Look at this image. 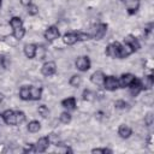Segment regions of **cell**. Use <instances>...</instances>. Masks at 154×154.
<instances>
[{
    "label": "cell",
    "mask_w": 154,
    "mask_h": 154,
    "mask_svg": "<svg viewBox=\"0 0 154 154\" xmlns=\"http://www.w3.org/2000/svg\"><path fill=\"white\" fill-rule=\"evenodd\" d=\"M135 79H136V76L132 75V73H124V75H122L118 78V81H119V88H129Z\"/></svg>",
    "instance_id": "5b68a950"
},
{
    "label": "cell",
    "mask_w": 154,
    "mask_h": 154,
    "mask_svg": "<svg viewBox=\"0 0 154 154\" xmlns=\"http://www.w3.org/2000/svg\"><path fill=\"white\" fill-rule=\"evenodd\" d=\"M42 96V89L40 87H30V100H40Z\"/></svg>",
    "instance_id": "ffe728a7"
},
{
    "label": "cell",
    "mask_w": 154,
    "mask_h": 154,
    "mask_svg": "<svg viewBox=\"0 0 154 154\" xmlns=\"http://www.w3.org/2000/svg\"><path fill=\"white\" fill-rule=\"evenodd\" d=\"M35 52H36V45L34 43H26L24 46V54L26 58L32 59L35 58Z\"/></svg>",
    "instance_id": "ac0fdd59"
},
{
    "label": "cell",
    "mask_w": 154,
    "mask_h": 154,
    "mask_svg": "<svg viewBox=\"0 0 154 154\" xmlns=\"http://www.w3.org/2000/svg\"><path fill=\"white\" fill-rule=\"evenodd\" d=\"M40 129H41L40 122H37V120H31V122H29V124H28V131H29V132L35 134V132H38Z\"/></svg>",
    "instance_id": "7402d4cb"
},
{
    "label": "cell",
    "mask_w": 154,
    "mask_h": 154,
    "mask_svg": "<svg viewBox=\"0 0 154 154\" xmlns=\"http://www.w3.org/2000/svg\"><path fill=\"white\" fill-rule=\"evenodd\" d=\"M46 54V49L42 46H36V52H35V57H37V59H43Z\"/></svg>",
    "instance_id": "4dcf8cb0"
},
{
    "label": "cell",
    "mask_w": 154,
    "mask_h": 154,
    "mask_svg": "<svg viewBox=\"0 0 154 154\" xmlns=\"http://www.w3.org/2000/svg\"><path fill=\"white\" fill-rule=\"evenodd\" d=\"M23 152H24V153H28V152H36V150H35V144H32V143H26L25 147L23 148Z\"/></svg>",
    "instance_id": "d590c367"
},
{
    "label": "cell",
    "mask_w": 154,
    "mask_h": 154,
    "mask_svg": "<svg viewBox=\"0 0 154 154\" xmlns=\"http://www.w3.org/2000/svg\"><path fill=\"white\" fill-rule=\"evenodd\" d=\"M132 53H134L132 48H131L129 45L123 43V45H120V48H119V55H118V58L124 59V58H128V57H129L130 54H132Z\"/></svg>",
    "instance_id": "4fadbf2b"
},
{
    "label": "cell",
    "mask_w": 154,
    "mask_h": 154,
    "mask_svg": "<svg viewBox=\"0 0 154 154\" xmlns=\"http://www.w3.org/2000/svg\"><path fill=\"white\" fill-rule=\"evenodd\" d=\"M19 97L24 101L26 100H30V87L28 85H24L19 89Z\"/></svg>",
    "instance_id": "44dd1931"
},
{
    "label": "cell",
    "mask_w": 154,
    "mask_h": 154,
    "mask_svg": "<svg viewBox=\"0 0 154 154\" xmlns=\"http://www.w3.org/2000/svg\"><path fill=\"white\" fill-rule=\"evenodd\" d=\"M59 119H60V122H61L63 124H69V123L71 122L72 117H71V114H70L67 111H65V112H63V113L60 114Z\"/></svg>",
    "instance_id": "83f0119b"
},
{
    "label": "cell",
    "mask_w": 154,
    "mask_h": 154,
    "mask_svg": "<svg viewBox=\"0 0 154 154\" xmlns=\"http://www.w3.org/2000/svg\"><path fill=\"white\" fill-rule=\"evenodd\" d=\"M26 11L30 16H36L38 13V7L35 4H30L29 6H26Z\"/></svg>",
    "instance_id": "f1b7e54d"
},
{
    "label": "cell",
    "mask_w": 154,
    "mask_h": 154,
    "mask_svg": "<svg viewBox=\"0 0 154 154\" xmlns=\"http://www.w3.org/2000/svg\"><path fill=\"white\" fill-rule=\"evenodd\" d=\"M153 83H154V79H153V75H148V76H144L143 79H140V84H141V88L142 90H148L153 87Z\"/></svg>",
    "instance_id": "7c38bea8"
},
{
    "label": "cell",
    "mask_w": 154,
    "mask_h": 154,
    "mask_svg": "<svg viewBox=\"0 0 154 154\" xmlns=\"http://www.w3.org/2000/svg\"><path fill=\"white\" fill-rule=\"evenodd\" d=\"M37 112H38V114H40L42 118H47V117L49 116V109H48V107H47L46 105H40V106L37 107Z\"/></svg>",
    "instance_id": "484cf974"
},
{
    "label": "cell",
    "mask_w": 154,
    "mask_h": 154,
    "mask_svg": "<svg viewBox=\"0 0 154 154\" xmlns=\"http://www.w3.org/2000/svg\"><path fill=\"white\" fill-rule=\"evenodd\" d=\"M129 89H130V94H131L132 96H137V95L142 91V88H141V84H140V79L136 78V79L132 82V84L129 87Z\"/></svg>",
    "instance_id": "d6986e66"
},
{
    "label": "cell",
    "mask_w": 154,
    "mask_h": 154,
    "mask_svg": "<svg viewBox=\"0 0 154 154\" xmlns=\"http://www.w3.org/2000/svg\"><path fill=\"white\" fill-rule=\"evenodd\" d=\"M106 32H107V24H105V23H99V24H96V25L94 26L91 37H93L94 40H101V38L106 35Z\"/></svg>",
    "instance_id": "7a4b0ae2"
},
{
    "label": "cell",
    "mask_w": 154,
    "mask_h": 154,
    "mask_svg": "<svg viewBox=\"0 0 154 154\" xmlns=\"http://www.w3.org/2000/svg\"><path fill=\"white\" fill-rule=\"evenodd\" d=\"M91 153H112V150L107 148H94L91 149Z\"/></svg>",
    "instance_id": "8d00e7d4"
},
{
    "label": "cell",
    "mask_w": 154,
    "mask_h": 154,
    "mask_svg": "<svg viewBox=\"0 0 154 154\" xmlns=\"http://www.w3.org/2000/svg\"><path fill=\"white\" fill-rule=\"evenodd\" d=\"M1 116H2V120L7 125H17V123H16V112L14 111L6 109Z\"/></svg>",
    "instance_id": "ba28073f"
},
{
    "label": "cell",
    "mask_w": 154,
    "mask_h": 154,
    "mask_svg": "<svg viewBox=\"0 0 154 154\" xmlns=\"http://www.w3.org/2000/svg\"><path fill=\"white\" fill-rule=\"evenodd\" d=\"M75 65H76L77 70H79V71H82V72H85V71H88V70L90 69V60H89L88 57L82 55V57H78V58H77Z\"/></svg>",
    "instance_id": "3957f363"
},
{
    "label": "cell",
    "mask_w": 154,
    "mask_h": 154,
    "mask_svg": "<svg viewBox=\"0 0 154 154\" xmlns=\"http://www.w3.org/2000/svg\"><path fill=\"white\" fill-rule=\"evenodd\" d=\"M140 8V0H130L126 2V10L129 14H135Z\"/></svg>",
    "instance_id": "2e32d148"
},
{
    "label": "cell",
    "mask_w": 154,
    "mask_h": 154,
    "mask_svg": "<svg viewBox=\"0 0 154 154\" xmlns=\"http://www.w3.org/2000/svg\"><path fill=\"white\" fill-rule=\"evenodd\" d=\"M105 73L102 71H95L91 76H90V81L93 84L97 85V87H102L103 84V81H105Z\"/></svg>",
    "instance_id": "30bf717a"
},
{
    "label": "cell",
    "mask_w": 154,
    "mask_h": 154,
    "mask_svg": "<svg viewBox=\"0 0 154 154\" xmlns=\"http://www.w3.org/2000/svg\"><path fill=\"white\" fill-rule=\"evenodd\" d=\"M1 4H2V0H0V7H1Z\"/></svg>",
    "instance_id": "b9f144b4"
},
{
    "label": "cell",
    "mask_w": 154,
    "mask_h": 154,
    "mask_svg": "<svg viewBox=\"0 0 154 154\" xmlns=\"http://www.w3.org/2000/svg\"><path fill=\"white\" fill-rule=\"evenodd\" d=\"M114 106H116V108H118V109H125V108L128 107V103H126L124 100H117V101L114 102Z\"/></svg>",
    "instance_id": "836d02e7"
},
{
    "label": "cell",
    "mask_w": 154,
    "mask_h": 154,
    "mask_svg": "<svg viewBox=\"0 0 154 154\" xmlns=\"http://www.w3.org/2000/svg\"><path fill=\"white\" fill-rule=\"evenodd\" d=\"M10 26H11L12 29H17V28L23 26V20H22V18H19V17H12L11 20H10Z\"/></svg>",
    "instance_id": "cb8c5ba5"
},
{
    "label": "cell",
    "mask_w": 154,
    "mask_h": 154,
    "mask_svg": "<svg viewBox=\"0 0 154 154\" xmlns=\"http://www.w3.org/2000/svg\"><path fill=\"white\" fill-rule=\"evenodd\" d=\"M0 58H1V59H0V60H1V65H2L5 69H7V67H8V64H10L8 58H7V57H0Z\"/></svg>",
    "instance_id": "74e56055"
},
{
    "label": "cell",
    "mask_w": 154,
    "mask_h": 154,
    "mask_svg": "<svg viewBox=\"0 0 154 154\" xmlns=\"http://www.w3.org/2000/svg\"><path fill=\"white\" fill-rule=\"evenodd\" d=\"M5 42L7 43V45H10V46H17V43H18V40L13 36V35H7L6 37H5Z\"/></svg>",
    "instance_id": "1f68e13d"
},
{
    "label": "cell",
    "mask_w": 154,
    "mask_h": 154,
    "mask_svg": "<svg viewBox=\"0 0 154 154\" xmlns=\"http://www.w3.org/2000/svg\"><path fill=\"white\" fill-rule=\"evenodd\" d=\"M69 83H70L71 87H73V88H78V87L82 84V77H81L79 75H73V76L70 78Z\"/></svg>",
    "instance_id": "603a6c76"
},
{
    "label": "cell",
    "mask_w": 154,
    "mask_h": 154,
    "mask_svg": "<svg viewBox=\"0 0 154 154\" xmlns=\"http://www.w3.org/2000/svg\"><path fill=\"white\" fill-rule=\"evenodd\" d=\"M24 120H25V114H24V112L17 111V112H16V123H17V125L24 123Z\"/></svg>",
    "instance_id": "d6a6232c"
},
{
    "label": "cell",
    "mask_w": 154,
    "mask_h": 154,
    "mask_svg": "<svg viewBox=\"0 0 154 154\" xmlns=\"http://www.w3.org/2000/svg\"><path fill=\"white\" fill-rule=\"evenodd\" d=\"M1 119H2V116L0 114V123H1Z\"/></svg>",
    "instance_id": "60d3db41"
},
{
    "label": "cell",
    "mask_w": 154,
    "mask_h": 154,
    "mask_svg": "<svg viewBox=\"0 0 154 154\" xmlns=\"http://www.w3.org/2000/svg\"><path fill=\"white\" fill-rule=\"evenodd\" d=\"M20 4L23 6H29L30 4H32V0H20Z\"/></svg>",
    "instance_id": "f35d334b"
},
{
    "label": "cell",
    "mask_w": 154,
    "mask_h": 154,
    "mask_svg": "<svg viewBox=\"0 0 154 154\" xmlns=\"http://www.w3.org/2000/svg\"><path fill=\"white\" fill-rule=\"evenodd\" d=\"M4 101V94L2 93H0V103Z\"/></svg>",
    "instance_id": "ab89813d"
},
{
    "label": "cell",
    "mask_w": 154,
    "mask_h": 154,
    "mask_svg": "<svg viewBox=\"0 0 154 154\" xmlns=\"http://www.w3.org/2000/svg\"><path fill=\"white\" fill-rule=\"evenodd\" d=\"M61 106H63L64 108H66L67 111H73V109L76 108V106H77L76 99L72 97V96H70V97H67V99H64V100L61 101Z\"/></svg>",
    "instance_id": "5bb4252c"
},
{
    "label": "cell",
    "mask_w": 154,
    "mask_h": 154,
    "mask_svg": "<svg viewBox=\"0 0 154 154\" xmlns=\"http://www.w3.org/2000/svg\"><path fill=\"white\" fill-rule=\"evenodd\" d=\"M49 144H51V142H49L48 137H41V138L37 140V142L35 144V150L36 152H40V153L46 152L48 149Z\"/></svg>",
    "instance_id": "9c48e42d"
},
{
    "label": "cell",
    "mask_w": 154,
    "mask_h": 154,
    "mask_svg": "<svg viewBox=\"0 0 154 154\" xmlns=\"http://www.w3.org/2000/svg\"><path fill=\"white\" fill-rule=\"evenodd\" d=\"M119 48H120V43L119 42L109 43L106 47V54L109 58H118V55H119Z\"/></svg>",
    "instance_id": "52a82bcc"
},
{
    "label": "cell",
    "mask_w": 154,
    "mask_h": 154,
    "mask_svg": "<svg viewBox=\"0 0 154 154\" xmlns=\"http://www.w3.org/2000/svg\"><path fill=\"white\" fill-rule=\"evenodd\" d=\"M102 87H103L106 90L114 91V90H117V89L119 88V81H118V78L114 77V76H106Z\"/></svg>",
    "instance_id": "6da1fadb"
},
{
    "label": "cell",
    "mask_w": 154,
    "mask_h": 154,
    "mask_svg": "<svg viewBox=\"0 0 154 154\" xmlns=\"http://www.w3.org/2000/svg\"><path fill=\"white\" fill-rule=\"evenodd\" d=\"M82 96H83V100H84V101H93V100L95 99V93H93V91L89 90V89H85V90L83 91Z\"/></svg>",
    "instance_id": "4316f807"
},
{
    "label": "cell",
    "mask_w": 154,
    "mask_h": 154,
    "mask_svg": "<svg viewBox=\"0 0 154 154\" xmlns=\"http://www.w3.org/2000/svg\"><path fill=\"white\" fill-rule=\"evenodd\" d=\"M131 134H132V130H131V128H130L129 125H126V124H122V125L119 126V129H118V135H119L122 138H129V137L131 136Z\"/></svg>",
    "instance_id": "9a60e30c"
},
{
    "label": "cell",
    "mask_w": 154,
    "mask_h": 154,
    "mask_svg": "<svg viewBox=\"0 0 154 154\" xmlns=\"http://www.w3.org/2000/svg\"><path fill=\"white\" fill-rule=\"evenodd\" d=\"M124 43L129 45V46L132 48L134 52H136V51L140 49V42H138V40H137L134 35H128V36H125V38H124Z\"/></svg>",
    "instance_id": "8fae6325"
},
{
    "label": "cell",
    "mask_w": 154,
    "mask_h": 154,
    "mask_svg": "<svg viewBox=\"0 0 154 154\" xmlns=\"http://www.w3.org/2000/svg\"><path fill=\"white\" fill-rule=\"evenodd\" d=\"M43 36H45V38H46L47 41L52 42V41L59 38V36H60V31H59V29H58L57 26L52 25V26H48V28L46 29Z\"/></svg>",
    "instance_id": "277c9868"
},
{
    "label": "cell",
    "mask_w": 154,
    "mask_h": 154,
    "mask_svg": "<svg viewBox=\"0 0 154 154\" xmlns=\"http://www.w3.org/2000/svg\"><path fill=\"white\" fill-rule=\"evenodd\" d=\"M144 123L147 126H152L153 123H154V116L152 113H148L146 117H144Z\"/></svg>",
    "instance_id": "e575fe53"
},
{
    "label": "cell",
    "mask_w": 154,
    "mask_h": 154,
    "mask_svg": "<svg viewBox=\"0 0 154 154\" xmlns=\"http://www.w3.org/2000/svg\"><path fill=\"white\" fill-rule=\"evenodd\" d=\"M55 71H57V65H55L54 61H47L41 67V73L46 77H49V76L54 75Z\"/></svg>",
    "instance_id": "8992f818"
},
{
    "label": "cell",
    "mask_w": 154,
    "mask_h": 154,
    "mask_svg": "<svg viewBox=\"0 0 154 154\" xmlns=\"http://www.w3.org/2000/svg\"><path fill=\"white\" fill-rule=\"evenodd\" d=\"M12 35L18 40V41H20L23 37H24V35H25V29H24V26H20V28H17V29H13V32H12Z\"/></svg>",
    "instance_id": "d4e9b609"
},
{
    "label": "cell",
    "mask_w": 154,
    "mask_h": 154,
    "mask_svg": "<svg viewBox=\"0 0 154 154\" xmlns=\"http://www.w3.org/2000/svg\"><path fill=\"white\" fill-rule=\"evenodd\" d=\"M63 41L67 46H72V45H75L78 41L77 40V34L76 32H67V34H65L63 36Z\"/></svg>",
    "instance_id": "e0dca14e"
},
{
    "label": "cell",
    "mask_w": 154,
    "mask_h": 154,
    "mask_svg": "<svg viewBox=\"0 0 154 154\" xmlns=\"http://www.w3.org/2000/svg\"><path fill=\"white\" fill-rule=\"evenodd\" d=\"M77 34V40L78 41H88L91 38V35L88 34V32H83V31H78L76 32Z\"/></svg>",
    "instance_id": "f546056e"
}]
</instances>
